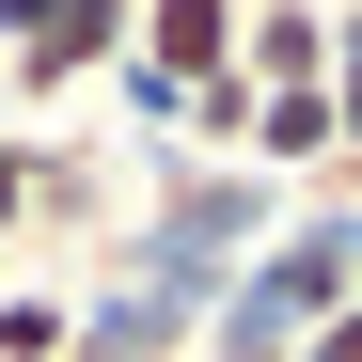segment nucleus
<instances>
[{
    "label": "nucleus",
    "instance_id": "nucleus-11",
    "mask_svg": "<svg viewBox=\"0 0 362 362\" xmlns=\"http://www.w3.org/2000/svg\"><path fill=\"white\" fill-rule=\"evenodd\" d=\"M331 64H362V0H346V16H331Z\"/></svg>",
    "mask_w": 362,
    "mask_h": 362
},
{
    "label": "nucleus",
    "instance_id": "nucleus-4",
    "mask_svg": "<svg viewBox=\"0 0 362 362\" xmlns=\"http://www.w3.org/2000/svg\"><path fill=\"white\" fill-rule=\"evenodd\" d=\"M64 362H189L205 346V315H189V299H158V284H79L64 299Z\"/></svg>",
    "mask_w": 362,
    "mask_h": 362
},
{
    "label": "nucleus",
    "instance_id": "nucleus-3",
    "mask_svg": "<svg viewBox=\"0 0 362 362\" xmlns=\"http://www.w3.org/2000/svg\"><path fill=\"white\" fill-rule=\"evenodd\" d=\"M127 32H142V0H0V95L64 110V95H95L127 64Z\"/></svg>",
    "mask_w": 362,
    "mask_h": 362
},
{
    "label": "nucleus",
    "instance_id": "nucleus-6",
    "mask_svg": "<svg viewBox=\"0 0 362 362\" xmlns=\"http://www.w3.org/2000/svg\"><path fill=\"white\" fill-rule=\"evenodd\" d=\"M331 79V0H252L236 16V95H315Z\"/></svg>",
    "mask_w": 362,
    "mask_h": 362
},
{
    "label": "nucleus",
    "instance_id": "nucleus-7",
    "mask_svg": "<svg viewBox=\"0 0 362 362\" xmlns=\"http://www.w3.org/2000/svg\"><path fill=\"white\" fill-rule=\"evenodd\" d=\"M47 221H95V173H79L64 142H16V127H0V252L47 236Z\"/></svg>",
    "mask_w": 362,
    "mask_h": 362
},
{
    "label": "nucleus",
    "instance_id": "nucleus-10",
    "mask_svg": "<svg viewBox=\"0 0 362 362\" xmlns=\"http://www.w3.org/2000/svg\"><path fill=\"white\" fill-rule=\"evenodd\" d=\"M299 362H362V284H346L331 315H315V346H299Z\"/></svg>",
    "mask_w": 362,
    "mask_h": 362
},
{
    "label": "nucleus",
    "instance_id": "nucleus-1",
    "mask_svg": "<svg viewBox=\"0 0 362 362\" xmlns=\"http://www.w3.org/2000/svg\"><path fill=\"white\" fill-rule=\"evenodd\" d=\"M284 205L299 189H268L252 158H189V142H173L142 173V221L110 236V284H158V299H189V315H221V284L284 236Z\"/></svg>",
    "mask_w": 362,
    "mask_h": 362
},
{
    "label": "nucleus",
    "instance_id": "nucleus-12",
    "mask_svg": "<svg viewBox=\"0 0 362 362\" xmlns=\"http://www.w3.org/2000/svg\"><path fill=\"white\" fill-rule=\"evenodd\" d=\"M189 362H299V346H189Z\"/></svg>",
    "mask_w": 362,
    "mask_h": 362
},
{
    "label": "nucleus",
    "instance_id": "nucleus-2",
    "mask_svg": "<svg viewBox=\"0 0 362 362\" xmlns=\"http://www.w3.org/2000/svg\"><path fill=\"white\" fill-rule=\"evenodd\" d=\"M346 284H362V173H315V189L284 205V236L221 284L205 346H315V315H331Z\"/></svg>",
    "mask_w": 362,
    "mask_h": 362
},
{
    "label": "nucleus",
    "instance_id": "nucleus-5",
    "mask_svg": "<svg viewBox=\"0 0 362 362\" xmlns=\"http://www.w3.org/2000/svg\"><path fill=\"white\" fill-rule=\"evenodd\" d=\"M236 16H252V0H142L127 64L173 79V95H221V79H236Z\"/></svg>",
    "mask_w": 362,
    "mask_h": 362
},
{
    "label": "nucleus",
    "instance_id": "nucleus-8",
    "mask_svg": "<svg viewBox=\"0 0 362 362\" xmlns=\"http://www.w3.org/2000/svg\"><path fill=\"white\" fill-rule=\"evenodd\" d=\"M64 284H0V362H64Z\"/></svg>",
    "mask_w": 362,
    "mask_h": 362
},
{
    "label": "nucleus",
    "instance_id": "nucleus-9",
    "mask_svg": "<svg viewBox=\"0 0 362 362\" xmlns=\"http://www.w3.org/2000/svg\"><path fill=\"white\" fill-rule=\"evenodd\" d=\"M331 173H362V64H331Z\"/></svg>",
    "mask_w": 362,
    "mask_h": 362
}]
</instances>
